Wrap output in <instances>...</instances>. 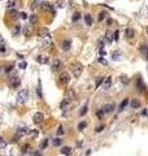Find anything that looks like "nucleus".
<instances>
[{"label":"nucleus","mask_w":148,"mask_h":156,"mask_svg":"<svg viewBox=\"0 0 148 156\" xmlns=\"http://www.w3.org/2000/svg\"><path fill=\"white\" fill-rule=\"evenodd\" d=\"M27 99H29V91L27 90H21L17 94V103L24 104V103L27 102Z\"/></svg>","instance_id":"1"},{"label":"nucleus","mask_w":148,"mask_h":156,"mask_svg":"<svg viewBox=\"0 0 148 156\" xmlns=\"http://www.w3.org/2000/svg\"><path fill=\"white\" fill-rule=\"evenodd\" d=\"M8 85H9V87H12V89H17L20 85H21V79L18 76H12V77L8 78Z\"/></svg>","instance_id":"2"},{"label":"nucleus","mask_w":148,"mask_h":156,"mask_svg":"<svg viewBox=\"0 0 148 156\" xmlns=\"http://www.w3.org/2000/svg\"><path fill=\"white\" fill-rule=\"evenodd\" d=\"M59 82L61 85H68L70 82V74L68 72H62L59 77Z\"/></svg>","instance_id":"3"},{"label":"nucleus","mask_w":148,"mask_h":156,"mask_svg":"<svg viewBox=\"0 0 148 156\" xmlns=\"http://www.w3.org/2000/svg\"><path fill=\"white\" fill-rule=\"evenodd\" d=\"M73 74L75 78H78L81 74H82V72H83V65L82 64H77V65H74L73 68Z\"/></svg>","instance_id":"4"},{"label":"nucleus","mask_w":148,"mask_h":156,"mask_svg":"<svg viewBox=\"0 0 148 156\" xmlns=\"http://www.w3.org/2000/svg\"><path fill=\"white\" fill-rule=\"evenodd\" d=\"M39 5H40V9H42L43 12H52V11H53L52 4L48 3V1H43V3H40Z\"/></svg>","instance_id":"5"},{"label":"nucleus","mask_w":148,"mask_h":156,"mask_svg":"<svg viewBox=\"0 0 148 156\" xmlns=\"http://www.w3.org/2000/svg\"><path fill=\"white\" fill-rule=\"evenodd\" d=\"M33 120H34V122H35V124H42V122L44 121V114H43V113H40V112H36V113L34 114Z\"/></svg>","instance_id":"6"},{"label":"nucleus","mask_w":148,"mask_h":156,"mask_svg":"<svg viewBox=\"0 0 148 156\" xmlns=\"http://www.w3.org/2000/svg\"><path fill=\"white\" fill-rule=\"evenodd\" d=\"M26 134H29V129L27 127H20L17 131H16V137H18V138H22L24 135H26Z\"/></svg>","instance_id":"7"},{"label":"nucleus","mask_w":148,"mask_h":156,"mask_svg":"<svg viewBox=\"0 0 148 156\" xmlns=\"http://www.w3.org/2000/svg\"><path fill=\"white\" fill-rule=\"evenodd\" d=\"M136 89H138L139 93H144V90H146V85L143 83L142 78H138V79H136Z\"/></svg>","instance_id":"8"},{"label":"nucleus","mask_w":148,"mask_h":156,"mask_svg":"<svg viewBox=\"0 0 148 156\" xmlns=\"http://www.w3.org/2000/svg\"><path fill=\"white\" fill-rule=\"evenodd\" d=\"M61 47H62L64 51H69L72 48V40L70 39H64L62 43H61Z\"/></svg>","instance_id":"9"},{"label":"nucleus","mask_w":148,"mask_h":156,"mask_svg":"<svg viewBox=\"0 0 148 156\" xmlns=\"http://www.w3.org/2000/svg\"><path fill=\"white\" fill-rule=\"evenodd\" d=\"M104 113H112L113 111H114V103H109V104H105L103 108Z\"/></svg>","instance_id":"10"},{"label":"nucleus","mask_w":148,"mask_h":156,"mask_svg":"<svg viewBox=\"0 0 148 156\" xmlns=\"http://www.w3.org/2000/svg\"><path fill=\"white\" fill-rule=\"evenodd\" d=\"M62 68V62H61V60H55V61L52 62V70L53 72H57V70H60Z\"/></svg>","instance_id":"11"},{"label":"nucleus","mask_w":148,"mask_h":156,"mask_svg":"<svg viewBox=\"0 0 148 156\" xmlns=\"http://www.w3.org/2000/svg\"><path fill=\"white\" fill-rule=\"evenodd\" d=\"M22 33H24V35H25V36H30V35H31V33H33V25L30 24V25L24 26V30H22Z\"/></svg>","instance_id":"12"},{"label":"nucleus","mask_w":148,"mask_h":156,"mask_svg":"<svg viewBox=\"0 0 148 156\" xmlns=\"http://www.w3.org/2000/svg\"><path fill=\"white\" fill-rule=\"evenodd\" d=\"M110 85H112V77L104 78V81H103V89L104 90H108V89L110 87Z\"/></svg>","instance_id":"13"},{"label":"nucleus","mask_w":148,"mask_h":156,"mask_svg":"<svg viewBox=\"0 0 148 156\" xmlns=\"http://www.w3.org/2000/svg\"><path fill=\"white\" fill-rule=\"evenodd\" d=\"M125 34H126V38H127V39L135 38V35H136V33H135V30H134V29H126Z\"/></svg>","instance_id":"14"},{"label":"nucleus","mask_w":148,"mask_h":156,"mask_svg":"<svg viewBox=\"0 0 148 156\" xmlns=\"http://www.w3.org/2000/svg\"><path fill=\"white\" fill-rule=\"evenodd\" d=\"M38 35L40 36V38H45L47 35H49V31L47 27H43V29H39L38 30Z\"/></svg>","instance_id":"15"},{"label":"nucleus","mask_w":148,"mask_h":156,"mask_svg":"<svg viewBox=\"0 0 148 156\" xmlns=\"http://www.w3.org/2000/svg\"><path fill=\"white\" fill-rule=\"evenodd\" d=\"M121 56H122V53H121V51H114L113 53H112V60H114V61H118L119 59H121Z\"/></svg>","instance_id":"16"},{"label":"nucleus","mask_w":148,"mask_h":156,"mask_svg":"<svg viewBox=\"0 0 148 156\" xmlns=\"http://www.w3.org/2000/svg\"><path fill=\"white\" fill-rule=\"evenodd\" d=\"M130 107L134 109H136V108H140V102L138 100V99H133L131 102H130Z\"/></svg>","instance_id":"17"},{"label":"nucleus","mask_w":148,"mask_h":156,"mask_svg":"<svg viewBox=\"0 0 148 156\" xmlns=\"http://www.w3.org/2000/svg\"><path fill=\"white\" fill-rule=\"evenodd\" d=\"M36 61L39 62V64H48V62H49V59H48V57H45V56H42V55H40V56H38V57H36Z\"/></svg>","instance_id":"18"},{"label":"nucleus","mask_w":148,"mask_h":156,"mask_svg":"<svg viewBox=\"0 0 148 156\" xmlns=\"http://www.w3.org/2000/svg\"><path fill=\"white\" fill-rule=\"evenodd\" d=\"M69 104H70V99H69V98H66V99H64V100L60 103V108H61V109H65L66 107H68V105H69Z\"/></svg>","instance_id":"19"},{"label":"nucleus","mask_w":148,"mask_h":156,"mask_svg":"<svg viewBox=\"0 0 148 156\" xmlns=\"http://www.w3.org/2000/svg\"><path fill=\"white\" fill-rule=\"evenodd\" d=\"M61 154L65 156H69L72 154V147H62L61 148Z\"/></svg>","instance_id":"20"},{"label":"nucleus","mask_w":148,"mask_h":156,"mask_svg":"<svg viewBox=\"0 0 148 156\" xmlns=\"http://www.w3.org/2000/svg\"><path fill=\"white\" fill-rule=\"evenodd\" d=\"M107 17H108V13H107L105 11L100 12V13H99V16H98V22H101V21H104Z\"/></svg>","instance_id":"21"},{"label":"nucleus","mask_w":148,"mask_h":156,"mask_svg":"<svg viewBox=\"0 0 148 156\" xmlns=\"http://www.w3.org/2000/svg\"><path fill=\"white\" fill-rule=\"evenodd\" d=\"M16 4H17V1H16V0H9V1H8V4H7V9H8V11H11V9L16 8V7H17Z\"/></svg>","instance_id":"22"},{"label":"nucleus","mask_w":148,"mask_h":156,"mask_svg":"<svg viewBox=\"0 0 148 156\" xmlns=\"http://www.w3.org/2000/svg\"><path fill=\"white\" fill-rule=\"evenodd\" d=\"M87 109H89V103H85L83 107H82L81 111H79V116H85V114L87 113Z\"/></svg>","instance_id":"23"},{"label":"nucleus","mask_w":148,"mask_h":156,"mask_svg":"<svg viewBox=\"0 0 148 156\" xmlns=\"http://www.w3.org/2000/svg\"><path fill=\"white\" fill-rule=\"evenodd\" d=\"M20 33H21V25H16L15 27H13V30H12V35L17 36Z\"/></svg>","instance_id":"24"},{"label":"nucleus","mask_w":148,"mask_h":156,"mask_svg":"<svg viewBox=\"0 0 148 156\" xmlns=\"http://www.w3.org/2000/svg\"><path fill=\"white\" fill-rule=\"evenodd\" d=\"M85 21H86V25H87V26H91V25H92V22H94V21H92V17H91V15H89V13L85 16Z\"/></svg>","instance_id":"25"},{"label":"nucleus","mask_w":148,"mask_h":156,"mask_svg":"<svg viewBox=\"0 0 148 156\" xmlns=\"http://www.w3.org/2000/svg\"><path fill=\"white\" fill-rule=\"evenodd\" d=\"M51 44H52V42H51V36H49V35H47V36L44 38V42H43V46H44L45 48H47V47H48V46H51Z\"/></svg>","instance_id":"26"},{"label":"nucleus","mask_w":148,"mask_h":156,"mask_svg":"<svg viewBox=\"0 0 148 156\" xmlns=\"http://www.w3.org/2000/svg\"><path fill=\"white\" fill-rule=\"evenodd\" d=\"M81 17H82V16H81V13H79V12H74L73 17H72V21H73V22H77V21H79V20H81Z\"/></svg>","instance_id":"27"},{"label":"nucleus","mask_w":148,"mask_h":156,"mask_svg":"<svg viewBox=\"0 0 148 156\" xmlns=\"http://www.w3.org/2000/svg\"><path fill=\"white\" fill-rule=\"evenodd\" d=\"M29 21H30V24H31V25L36 24V22H38V16H36V15H31L29 17Z\"/></svg>","instance_id":"28"},{"label":"nucleus","mask_w":148,"mask_h":156,"mask_svg":"<svg viewBox=\"0 0 148 156\" xmlns=\"http://www.w3.org/2000/svg\"><path fill=\"white\" fill-rule=\"evenodd\" d=\"M105 40H107L108 43H112V42H113V36H112V34H110L109 31H107V34H105Z\"/></svg>","instance_id":"29"},{"label":"nucleus","mask_w":148,"mask_h":156,"mask_svg":"<svg viewBox=\"0 0 148 156\" xmlns=\"http://www.w3.org/2000/svg\"><path fill=\"white\" fill-rule=\"evenodd\" d=\"M127 104H129V99H123V102H122L121 105H119V111H123V109L126 108Z\"/></svg>","instance_id":"30"},{"label":"nucleus","mask_w":148,"mask_h":156,"mask_svg":"<svg viewBox=\"0 0 148 156\" xmlns=\"http://www.w3.org/2000/svg\"><path fill=\"white\" fill-rule=\"evenodd\" d=\"M86 126H87V122H86V121H81V122L78 124V130H85Z\"/></svg>","instance_id":"31"},{"label":"nucleus","mask_w":148,"mask_h":156,"mask_svg":"<svg viewBox=\"0 0 148 156\" xmlns=\"http://www.w3.org/2000/svg\"><path fill=\"white\" fill-rule=\"evenodd\" d=\"M56 7L60 8V9L64 8V7H65V0H57V1H56Z\"/></svg>","instance_id":"32"},{"label":"nucleus","mask_w":148,"mask_h":156,"mask_svg":"<svg viewBox=\"0 0 148 156\" xmlns=\"http://www.w3.org/2000/svg\"><path fill=\"white\" fill-rule=\"evenodd\" d=\"M103 81H104V78H103V77H99V78H98V79H96V83H95V87L98 89V87H99L100 85H103Z\"/></svg>","instance_id":"33"},{"label":"nucleus","mask_w":148,"mask_h":156,"mask_svg":"<svg viewBox=\"0 0 148 156\" xmlns=\"http://www.w3.org/2000/svg\"><path fill=\"white\" fill-rule=\"evenodd\" d=\"M8 12H9V15H11V17H12V18H17V17H18V12H17V11H12V9H11V11H8Z\"/></svg>","instance_id":"34"},{"label":"nucleus","mask_w":148,"mask_h":156,"mask_svg":"<svg viewBox=\"0 0 148 156\" xmlns=\"http://www.w3.org/2000/svg\"><path fill=\"white\" fill-rule=\"evenodd\" d=\"M47 146H48V139L42 140V143H40V150H44V148H47Z\"/></svg>","instance_id":"35"},{"label":"nucleus","mask_w":148,"mask_h":156,"mask_svg":"<svg viewBox=\"0 0 148 156\" xmlns=\"http://www.w3.org/2000/svg\"><path fill=\"white\" fill-rule=\"evenodd\" d=\"M13 68H15L13 65H7V66L4 68V72H5V73H9V72H12V70H13Z\"/></svg>","instance_id":"36"},{"label":"nucleus","mask_w":148,"mask_h":156,"mask_svg":"<svg viewBox=\"0 0 148 156\" xmlns=\"http://www.w3.org/2000/svg\"><path fill=\"white\" fill-rule=\"evenodd\" d=\"M18 68H20V69H26V68H27L26 61H21L20 64H18Z\"/></svg>","instance_id":"37"},{"label":"nucleus","mask_w":148,"mask_h":156,"mask_svg":"<svg viewBox=\"0 0 148 156\" xmlns=\"http://www.w3.org/2000/svg\"><path fill=\"white\" fill-rule=\"evenodd\" d=\"M29 150H30V146H29V144H26V146H24V147H22V150H21V151H22V154H27V152H29Z\"/></svg>","instance_id":"38"},{"label":"nucleus","mask_w":148,"mask_h":156,"mask_svg":"<svg viewBox=\"0 0 148 156\" xmlns=\"http://www.w3.org/2000/svg\"><path fill=\"white\" fill-rule=\"evenodd\" d=\"M139 49H140V52H142V53H146V52L148 51V46L143 44V46H140V48H139Z\"/></svg>","instance_id":"39"},{"label":"nucleus","mask_w":148,"mask_h":156,"mask_svg":"<svg viewBox=\"0 0 148 156\" xmlns=\"http://www.w3.org/2000/svg\"><path fill=\"white\" fill-rule=\"evenodd\" d=\"M98 61L100 62V64H103V65H107V64H108V62H107V60H105L104 57H101V56H99V57H98Z\"/></svg>","instance_id":"40"},{"label":"nucleus","mask_w":148,"mask_h":156,"mask_svg":"<svg viewBox=\"0 0 148 156\" xmlns=\"http://www.w3.org/2000/svg\"><path fill=\"white\" fill-rule=\"evenodd\" d=\"M66 94H68V98H69V99H70V98H72V99H74V98H75V94H74L73 90H69Z\"/></svg>","instance_id":"41"},{"label":"nucleus","mask_w":148,"mask_h":156,"mask_svg":"<svg viewBox=\"0 0 148 156\" xmlns=\"http://www.w3.org/2000/svg\"><path fill=\"white\" fill-rule=\"evenodd\" d=\"M61 143H62V140L60 139V138H55L53 139V144L55 146H61Z\"/></svg>","instance_id":"42"},{"label":"nucleus","mask_w":148,"mask_h":156,"mask_svg":"<svg viewBox=\"0 0 148 156\" xmlns=\"http://www.w3.org/2000/svg\"><path fill=\"white\" fill-rule=\"evenodd\" d=\"M65 131H64V127H62V125H60L59 129H57V135H62Z\"/></svg>","instance_id":"43"},{"label":"nucleus","mask_w":148,"mask_h":156,"mask_svg":"<svg viewBox=\"0 0 148 156\" xmlns=\"http://www.w3.org/2000/svg\"><path fill=\"white\" fill-rule=\"evenodd\" d=\"M96 116H98V118H103V116H104V111H103V109L98 111V112H96Z\"/></svg>","instance_id":"44"},{"label":"nucleus","mask_w":148,"mask_h":156,"mask_svg":"<svg viewBox=\"0 0 148 156\" xmlns=\"http://www.w3.org/2000/svg\"><path fill=\"white\" fill-rule=\"evenodd\" d=\"M104 127H105V125H100V126H98V127L95 129V131H96V133H101L104 130Z\"/></svg>","instance_id":"45"},{"label":"nucleus","mask_w":148,"mask_h":156,"mask_svg":"<svg viewBox=\"0 0 148 156\" xmlns=\"http://www.w3.org/2000/svg\"><path fill=\"white\" fill-rule=\"evenodd\" d=\"M104 44H105V40H104V39H100V40H99V43H98V46H99V48H100V49H103V48H104Z\"/></svg>","instance_id":"46"},{"label":"nucleus","mask_w":148,"mask_h":156,"mask_svg":"<svg viewBox=\"0 0 148 156\" xmlns=\"http://www.w3.org/2000/svg\"><path fill=\"white\" fill-rule=\"evenodd\" d=\"M36 90H38V96H39V98H42L43 95H42V87H40V81H39V86H38V89H36Z\"/></svg>","instance_id":"47"},{"label":"nucleus","mask_w":148,"mask_h":156,"mask_svg":"<svg viewBox=\"0 0 148 156\" xmlns=\"http://www.w3.org/2000/svg\"><path fill=\"white\" fill-rule=\"evenodd\" d=\"M4 147H7V143L3 138H0V148H4Z\"/></svg>","instance_id":"48"},{"label":"nucleus","mask_w":148,"mask_h":156,"mask_svg":"<svg viewBox=\"0 0 148 156\" xmlns=\"http://www.w3.org/2000/svg\"><path fill=\"white\" fill-rule=\"evenodd\" d=\"M118 35H119V31L116 30L114 34H113V40H118Z\"/></svg>","instance_id":"49"},{"label":"nucleus","mask_w":148,"mask_h":156,"mask_svg":"<svg viewBox=\"0 0 148 156\" xmlns=\"http://www.w3.org/2000/svg\"><path fill=\"white\" fill-rule=\"evenodd\" d=\"M20 17H21L22 20H27V18H29V16L26 15L25 12H21V13H20Z\"/></svg>","instance_id":"50"},{"label":"nucleus","mask_w":148,"mask_h":156,"mask_svg":"<svg viewBox=\"0 0 148 156\" xmlns=\"http://www.w3.org/2000/svg\"><path fill=\"white\" fill-rule=\"evenodd\" d=\"M38 5H39V3H38V1H34V3L31 4V7H30V8H31V11H34V9L38 7Z\"/></svg>","instance_id":"51"},{"label":"nucleus","mask_w":148,"mask_h":156,"mask_svg":"<svg viewBox=\"0 0 148 156\" xmlns=\"http://www.w3.org/2000/svg\"><path fill=\"white\" fill-rule=\"evenodd\" d=\"M121 79H122V82H123V85H127V82H129V79H127V77H125V76H122V77H121Z\"/></svg>","instance_id":"52"},{"label":"nucleus","mask_w":148,"mask_h":156,"mask_svg":"<svg viewBox=\"0 0 148 156\" xmlns=\"http://www.w3.org/2000/svg\"><path fill=\"white\" fill-rule=\"evenodd\" d=\"M30 135H31V137H35V135H38V130H33V131H30Z\"/></svg>","instance_id":"53"},{"label":"nucleus","mask_w":148,"mask_h":156,"mask_svg":"<svg viewBox=\"0 0 148 156\" xmlns=\"http://www.w3.org/2000/svg\"><path fill=\"white\" fill-rule=\"evenodd\" d=\"M0 52H1V53H4V52H7V48H5V47H4V46H0Z\"/></svg>","instance_id":"54"},{"label":"nucleus","mask_w":148,"mask_h":156,"mask_svg":"<svg viewBox=\"0 0 148 156\" xmlns=\"http://www.w3.org/2000/svg\"><path fill=\"white\" fill-rule=\"evenodd\" d=\"M0 46H5V42H4V39H3L1 35H0Z\"/></svg>","instance_id":"55"},{"label":"nucleus","mask_w":148,"mask_h":156,"mask_svg":"<svg viewBox=\"0 0 148 156\" xmlns=\"http://www.w3.org/2000/svg\"><path fill=\"white\" fill-rule=\"evenodd\" d=\"M34 156H42V152L40 151H36V152H34Z\"/></svg>","instance_id":"56"},{"label":"nucleus","mask_w":148,"mask_h":156,"mask_svg":"<svg viewBox=\"0 0 148 156\" xmlns=\"http://www.w3.org/2000/svg\"><path fill=\"white\" fill-rule=\"evenodd\" d=\"M142 114H143V116H148V111L147 109H144V111L142 112Z\"/></svg>","instance_id":"57"},{"label":"nucleus","mask_w":148,"mask_h":156,"mask_svg":"<svg viewBox=\"0 0 148 156\" xmlns=\"http://www.w3.org/2000/svg\"><path fill=\"white\" fill-rule=\"evenodd\" d=\"M107 22H108V25H110V24H112V22H113V21H112V20H110V18H107Z\"/></svg>","instance_id":"58"},{"label":"nucleus","mask_w":148,"mask_h":156,"mask_svg":"<svg viewBox=\"0 0 148 156\" xmlns=\"http://www.w3.org/2000/svg\"><path fill=\"white\" fill-rule=\"evenodd\" d=\"M100 55H101V56H104V55H105V51H104V48H103V49H100Z\"/></svg>","instance_id":"59"},{"label":"nucleus","mask_w":148,"mask_h":156,"mask_svg":"<svg viewBox=\"0 0 148 156\" xmlns=\"http://www.w3.org/2000/svg\"><path fill=\"white\" fill-rule=\"evenodd\" d=\"M90 155H91V150H89V151L86 152V156H90Z\"/></svg>","instance_id":"60"},{"label":"nucleus","mask_w":148,"mask_h":156,"mask_svg":"<svg viewBox=\"0 0 148 156\" xmlns=\"http://www.w3.org/2000/svg\"><path fill=\"white\" fill-rule=\"evenodd\" d=\"M144 56H146V59H147V60H148V51H147V52H146V53H144Z\"/></svg>","instance_id":"61"},{"label":"nucleus","mask_w":148,"mask_h":156,"mask_svg":"<svg viewBox=\"0 0 148 156\" xmlns=\"http://www.w3.org/2000/svg\"><path fill=\"white\" fill-rule=\"evenodd\" d=\"M146 31H147V34H148V26H147V29H146Z\"/></svg>","instance_id":"62"},{"label":"nucleus","mask_w":148,"mask_h":156,"mask_svg":"<svg viewBox=\"0 0 148 156\" xmlns=\"http://www.w3.org/2000/svg\"><path fill=\"white\" fill-rule=\"evenodd\" d=\"M22 156H25V155H22Z\"/></svg>","instance_id":"63"},{"label":"nucleus","mask_w":148,"mask_h":156,"mask_svg":"<svg viewBox=\"0 0 148 156\" xmlns=\"http://www.w3.org/2000/svg\"><path fill=\"white\" fill-rule=\"evenodd\" d=\"M0 70H1V69H0Z\"/></svg>","instance_id":"64"}]
</instances>
